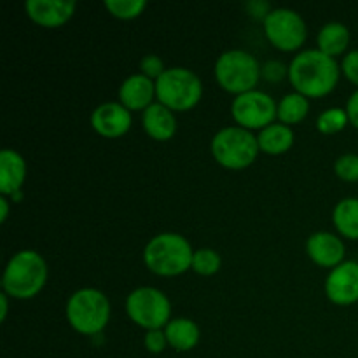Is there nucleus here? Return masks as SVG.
I'll use <instances>...</instances> for the list:
<instances>
[{"instance_id":"f257e3e1","label":"nucleus","mask_w":358,"mask_h":358,"mask_svg":"<svg viewBox=\"0 0 358 358\" xmlns=\"http://www.w3.org/2000/svg\"><path fill=\"white\" fill-rule=\"evenodd\" d=\"M339 65L334 58L320 49L299 52L289 66V79L297 93L310 98H320L331 93L339 80Z\"/></svg>"},{"instance_id":"f03ea898","label":"nucleus","mask_w":358,"mask_h":358,"mask_svg":"<svg viewBox=\"0 0 358 358\" xmlns=\"http://www.w3.org/2000/svg\"><path fill=\"white\" fill-rule=\"evenodd\" d=\"M48 280V266L41 254L21 250L14 255L3 271L2 287L7 296L30 299L37 296Z\"/></svg>"},{"instance_id":"7ed1b4c3","label":"nucleus","mask_w":358,"mask_h":358,"mask_svg":"<svg viewBox=\"0 0 358 358\" xmlns=\"http://www.w3.org/2000/svg\"><path fill=\"white\" fill-rule=\"evenodd\" d=\"M192 257L194 252L189 241L175 233L157 234L147 243L143 252L147 268L161 276H175L187 271L192 266Z\"/></svg>"},{"instance_id":"20e7f679","label":"nucleus","mask_w":358,"mask_h":358,"mask_svg":"<svg viewBox=\"0 0 358 358\" xmlns=\"http://www.w3.org/2000/svg\"><path fill=\"white\" fill-rule=\"evenodd\" d=\"M66 318L77 332L94 336L101 332L110 318V304L96 289H80L66 303Z\"/></svg>"},{"instance_id":"39448f33","label":"nucleus","mask_w":358,"mask_h":358,"mask_svg":"<svg viewBox=\"0 0 358 358\" xmlns=\"http://www.w3.org/2000/svg\"><path fill=\"white\" fill-rule=\"evenodd\" d=\"M203 86L192 70L173 66L156 80V96L170 110H189L201 100Z\"/></svg>"},{"instance_id":"423d86ee","label":"nucleus","mask_w":358,"mask_h":358,"mask_svg":"<svg viewBox=\"0 0 358 358\" xmlns=\"http://www.w3.org/2000/svg\"><path fill=\"white\" fill-rule=\"evenodd\" d=\"M213 157L229 170H243L254 163L259 152V140L252 135L250 129L224 128L212 140Z\"/></svg>"},{"instance_id":"0eeeda50","label":"nucleus","mask_w":358,"mask_h":358,"mask_svg":"<svg viewBox=\"0 0 358 358\" xmlns=\"http://www.w3.org/2000/svg\"><path fill=\"white\" fill-rule=\"evenodd\" d=\"M215 77L226 91L243 94L254 91L261 77V66L250 52L233 49L219 56L215 63Z\"/></svg>"},{"instance_id":"6e6552de","label":"nucleus","mask_w":358,"mask_h":358,"mask_svg":"<svg viewBox=\"0 0 358 358\" xmlns=\"http://www.w3.org/2000/svg\"><path fill=\"white\" fill-rule=\"evenodd\" d=\"M126 310L136 325L149 331H159L170 324V301L161 290L152 287H140L133 290L126 301Z\"/></svg>"},{"instance_id":"1a4fd4ad","label":"nucleus","mask_w":358,"mask_h":358,"mask_svg":"<svg viewBox=\"0 0 358 358\" xmlns=\"http://www.w3.org/2000/svg\"><path fill=\"white\" fill-rule=\"evenodd\" d=\"M266 37L275 48L282 51H294L306 41V23L303 17L290 9L269 10L264 17Z\"/></svg>"},{"instance_id":"9d476101","label":"nucleus","mask_w":358,"mask_h":358,"mask_svg":"<svg viewBox=\"0 0 358 358\" xmlns=\"http://www.w3.org/2000/svg\"><path fill=\"white\" fill-rule=\"evenodd\" d=\"M231 112L234 121L245 129H264L273 124V119L278 115V107L269 94L254 90L238 94Z\"/></svg>"},{"instance_id":"9b49d317","label":"nucleus","mask_w":358,"mask_h":358,"mask_svg":"<svg viewBox=\"0 0 358 358\" xmlns=\"http://www.w3.org/2000/svg\"><path fill=\"white\" fill-rule=\"evenodd\" d=\"M325 292L336 304H353L358 301V262L346 261L332 269L325 282Z\"/></svg>"},{"instance_id":"f8f14e48","label":"nucleus","mask_w":358,"mask_h":358,"mask_svg":"<svg viewBox=\"0 0 358 358\" xmlns=\"http://www.w3.org/2000/svg\"><path fill=\"white\" fill-rule=\"evenodd\" d=\"M91 124L100 135L107 138L124 135L131 126V114L122 103H103L91 114Z\"/></svg>"},{"instance_id":"ddd939ff","label":"nucleus","mask_w":358,"mask_h":358,"mask_svg":"<svg viewBox=\"0 0 358 358\" xmlns=\"http://www.w3.org/2000/svg\"><path fill=\"white\" fill-rule=\"evenodd\" d=\"M24 9L35 23L56 28L72 17L76 2L73 0H27Z\"/></svg>"},{"instance_id":"4468645a","label":"nucleus","mask_w":358,"mask_h":358,"mask_svg":"<svg viewBox=\"0 0 358 358\" xmlns=\"http://www.w3.org/2000/svg\"><path fill=\"white\" fill-rule=\"evenodd\" d=\"M308 254L322 268H338L343 264L345 245L332 233H315L308 238Z\"/></svg>"},{"instance_id":"2eb2a0df","label":"nucleus","mask_w":358,"mask_h":358,"mask_svg":"<svg viewBox=\"0 0 358 358\" xmlns=\"http://www.w3.org/2000/svg\"><path fill=\"white\" fill-rule=\"evenodd\" d=\"M154 93H156V84L152 83V79L143 73H135L121 84L119 98L128 110H142V108L145 110L152 105Z\"/></svg>"},{"instance_id":"dca6fc26","label":"nucleus","mask_w":358,"mask_h":358,"mask_svg":"<svg viewBox=\"0 0 358 358\" xmlns=\"http://www.w3.org/2000/svg\"><path fill=\"white\" fill-rule=\"evenodd\" d=\"M27 175L24 159L16 150L3 149L0 152V191L3 196H13L21 189Z\"/></svg>"},{"instance_id":"f3484780","label":"nucleus","mask_w":358,"mask_h":358,"mask_svg":"<svg viewBox=\"0 0 358 358\" xmlns=\"http://www.w3.org/2000/svg\"><path fill=\"white\" fill-rule=\"evenodd\" d=\"M143 128L154 140H170L177 131V119L163 103H152L143 110Z\"/></svg>"},{"instance_id":"a211bd4d","label":"nucleus","mask_w":358,"mask_h":358,"mask_svg":"<svg viewBox=\"0 0 358 358\" xmlns=\"http://www.w3.org/2000/svg\"><path fill=\"white\" fill-rule=\"evenodd\" d=\"M168 345L173 346L177 352H189L194 348L199 341V329L189 318H177L171 320L164 329Z\"/></svg>"},{"instance_id":"6ab92c4d","label":"nucleus","mask_w":358,"mask_h":358,"mask_svg":"<svg viewBox=\"0 0 358 358\" xmlns=\"http://www.w3.org/2000/svg\"><path fill=\"white\" fill-rule=\"evenodd\" d=\"M259 149L264 150L266 154L278 156V154L287 152L294 143V131L285 124H271L261 131L257 136Z\"/></svg>"},{"instance_id":"aec40b11","label":"nucleus","mask_w":358,"mask_h":358,"mask_svg":"<svg viewBox=\"0 0 358 358\" xmlns=\"http://www.w3.org/2000/svg\"><path fill=\"white\" fill-rule=\"evenodd\" d=\"M350 44V30L343 23H327L318 34V48L322 52L334 58L343 55Z\"/></svg>"},{"instance_id":"412c9836","label":"nucleus","mask_w":358,"mask_h":358,"mask_svg":"<svg viewBox=\"0 0 358 358\" xmlns=\"http://www.w3.org/2000/svg\"><path fill=\"white\" fill-rule=\"evenodd\" d=\"M332 220L343 236L358 240V199L348 198L339 201L332 213Z\"/></svg>"},{"instance_id":"4be33fe9","label":"nucleus","mask_w":358,"mask_h":358,"mask_svg":"<svg viewBox=\"0 0 358 358\" xmlns=\"http://www.w3.org/2000/svg\"><path fill=\"white\" fill-rule=\"evenodd\" d=\"M310 110L308 98L301 93L287 94L278 105V117L283 124H296L303 121Z\"/></svg>"},{"instance_id":"5701e85b","label":"nucleus","mask_w":358,"mask_h":358,"mask_svg":"<svg viewBox=\"0 0 358 358\" xmlns=\"http://www.w3.org/2000/svg\"><path fill=\"white\" fill-rule=\"evenodd\" d=\"M145 0H105V7L108 13L114 14L119 20H133L140 16L145 9Z\"/></svg>"},{"instance_id":"b1692460","label":"nucleus","mask_w":358,"mask_h":358,"mask_svg":"<svg viewBox=\"0 0 358 358\" xmlns=\"http://www.w3.org/2000/svg\"><path fill=\"white\" fill-rule=\"evenodd\" d=\"M348 114L343 108H329V110L322 112V115L317 121L318 131L325 133V135H332V133H338L341 129H345V126L348 124Z\"/></svg>"},{"instance_id":"393cba45","label":"nucleus","mask_w":358,"mask_h":358,"mask_svg":"<svg viewBox=\"0 0 358 358\" xmlns=\"http://www.w3.org/2000/svg\"><path fill=\"white\" fill-rule=\"evenodd\" d=\"M222 264V259L217 254L215 250H210V248H201V250L194 252V257H192V266L196 273L199 275L210 276L213 273H217Z\"/></svg>"},{"instance_id":"a878e982","label":"nucleus","mask_w":358,"mask_h":358,"mask_svg":"<svg viewBox=\"0 0 358 358\" xmlns=\"http://www.w3.org/2000/svg\"><path fill=\"white\" fill-rule=\"evenodd\" d=\"M336 175L345 182H358V156L357 154H343L334 164Z\"/></svg>"},{"instance_id":"bb28decb","label":"nucleus","mask_w":358,"mask_h":358,"mask_svg":"<svg viewBox=\"0 0 358 358\" xmlns=\"http://www.w3.org/2000/svg\"><path fill=\"white\" fill-rule=\"evenodd\" d=\"M140 70H142L143 76H147L149 79H154V77H156V80H157L164 73L163 59L156 55L143 56L142 62H140Z\"/></svg>"},{"instance_id":"cd10ccee","label":"nucleus","mask_w":358,"mask_h":358,"mask_svg":"<svg viewBox=\"0 0 358 358\" xmlns=\"http://www.w3.org/2000/svg\"><path fill=\"white\" fill-rule=\"evenodd\" d=\"M166 334L163 331H149L145 334V346L150 353H161L166 348Z\"/></svg>"},{"instance_id":"c85d7f7f","label":"nucleus","mask_w":358,"mask_h":358,"mask_svg":"<svg viewBox=\"0 0 358 358\" xmlns=\"http://www.w3.org/2000/svg\"><path fill=\"white\" fill-rule=\"evenodd\" d=\"M341 69H343V73H345L353 84H357L358 86V49H355V51H350L348 55L345 56Z\"/></svg>"},{"instance_id":"c756f323","label":"nucleus","mask_w":358,"mask_h":358,"mask_svg":"<svg viewBox=\"0 0 358 358\" xmlns=\"http://www.w3.org/2000/svg\"><path fill=\"white\" fill-rule=\"evenodd\" d=\"M285 70L287 69L282 65V63L269 62L264 65L262 76H264L268 80H271V83H276V80H280L283 76H285ZM287 72H289V70H287Z\"/></svg>"},{"instance_id":"7c9ffc66","label":"nucleus","mask_w":358,"mask_h":358,"mask_svg":"<svg viewBox=\"0 0 358 358\" xmlns=\"http://www.w3.org/2000/svg\"><path fill=\"white\" fill-rule=\"evenodd\" d=\"M346 114H348L350 122L358 129V90L350 96L348 105H346Z\"/></svg>"},{"instance_id":"2f4dec72","label":"nucleus","mask_w":358,"mask_h":358,"mask_svg":"<svg viewBox=\"0 0 358 358\" xmlns=\"http://www.w3.org/2000/svg\"><path fill=\"white\" fill-rule=\"evenodd\" d=\"M7 213H9V205H7L6 196H2V198H0V220H2V222H6Z\"/></svg>"},{"instance_id":"473e14b6","label":"nucleus","mask_w":358,"mask_h":358,"mask_svg":"<svg viewBox=\"0 0 358 358\" xmlns=\"http://www.w3.org/2000/svg\"><path fill=\"white\" fill-rule=\"evenodd\" d=\"M0 303H2V315H0V318H2V320H6L7 306H9V304H7V294L6 292L0 294Z\"/></svg>"},{"instance_id":"72a5a7b5","label":"nucleus","mask_w":358,"mask_h":358,"mask_svg":"<svg viewBox=\"0 0 358 358\" xmlns=\"http://www.w3.org/2000/svg\"><path fill=\"white\" fill-rule=\"evenodd\" d=\"M10 198H13V199H16V201H20V199H21V191L14 192V194H13V196H10Z\"/></svg>"}]
</instances>
